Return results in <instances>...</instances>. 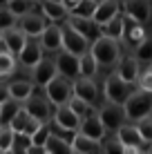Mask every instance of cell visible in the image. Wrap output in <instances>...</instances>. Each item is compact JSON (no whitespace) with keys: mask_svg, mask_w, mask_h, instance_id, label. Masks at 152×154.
Returning a JSON list of instances; mask_svg holds the SVG:
<instances>
[{"mask_svg":"<svg viewBox=\"0 0 152 154\" xmlns=\"http://www.w3.org/2000/svg\"><path fill=\"white\" fill-rule=\"evenodd\" d=\"M139 87L143 92H152V72H145L143 76H139Z\"/></svg>","mask_w":152,"mask_h":154,"instance_id":"obj_41","label":"cell"},{"mask_svg":"<svg viewBox=\"0 0 152 154\" xmlns=\"http://www.w3.org/2000/svg\"><path fill=\"white\" fill-rule=\"evenodd\" d=\"M139 60H152V38H145L141 45H137Z\"/></svg>","mask_w":152,"mask_h":154,"instance_id":"obj_37","label":"cell"},{"mask_svg":"<svg viewBox=\"0 0 152 154\" xmlns=\"http://www.w3.org/2000/svg\"><path fill=\"white\" fill-rule=\"evenodd\" d=\"M70 25H72V27H76L90 42L98 40V38L103 36V25H98L94 18H87V16L70 14Z\"/></svg>","mask_w":152,"mask_h":154,"instance_id":"obj_6","label":"cell"},{"mask_svg":"<svg viewBox=\"0 0 152 154\" xmlns=\"http://www.w3.org/2000/svg\"><path fill=\"white\" fill-rule=\"evenodd\" d=\"M125 116H128L125 114V105H121V103H110L101 112V119H103V123H105L107 130H119V127L123 125Z\"/></svg>","mask_w":152,"mask_h":154,"instance_id":"obj_13","label":"cell"},{"mask_svg":"<svg viewBox=\"0 0 152 154\" xmlns=\"http://www.w3.org/2000/svg\"><path fill=\"white\" fill-rule=\"evenodd\" d=\"M16 132H27V134H36L43 127V121H38L36 116H31L25 107H20V112L14 116V121L9 123Z\"/></svg>","mask_w":152,"mask_h":154,"instance_id":"obj_12","label":"cell"},{"mask_svg":"<svg viewBox=\"0 0 152 154\" xmlns=\"http://www.w3.org/2000/svg\"><path fill=\"white\" fill-rule=\"evenodd\" d=\"M49 134H51L49 127H45V125H43V127H40V130L34 134V143H38V145H45L47 139H49Z\"/></svg>","mask_w":152,"mask_h":154,"instance_id":"obj_40","label":"cell"},{"mask_svg":"<svg viewBox=\"0 0 152 154\" xmlns=\"http://www.w3.org/2000/svg\"><path fill=\"white\" fill-rule=\"evenodd\" d=\"M78 132H83V134H87V136H92V139L101 141L103 136H105L107 127H105V123H103V119H101V116L87 114L85 119H83V123H81V130H78Z\"/></svg>","mask_w":152,"mask_h":154,"instance_id":"obj_17","label":"cell"},{"mask_svg":"<svg viewBox=\"0 0 152 154\" xmlns=\"http://www.w3.org/2000/svg\"><path fill=\"white\" fill-rule=\"evenodd\" d=\"M27 38H29V36L25 34L20 27L2 29V40H5V45L9 47V51H14V54H18V56H20V51L25 49V45H27Z\"/></svg>","mask_w":152,"mask_h":154,"instance_id":"obj_16","label":"cell"},{"mask_svg":"<svg viewBox=\"0 0 152 154\" xmlns=\"http://www.w3.org/2000/svg\"><path fill=\"white\" fill-rule=\"evenodd\" d=\"M72 145H74V154H94V152H105V147H101V141L92 139V136L83 134V132L74 134V141H72Z\"/></svg>","mask_w":152,"mask_h":154,"instance_id":"obj_18","label":"cell"},{"mask_svg":"<svg viewBox=\"0 0 152 154\" xmlns=\"http://www.w3.org/2000/svg\"><path fill=\"white\" fill-rule=\"evenodd\" d=\"M125 14L134 20V23L143 25L150 18V2L148 0H125Z\"/></svg>","mask_w":152,"mask_h":154,"instance_id":"obj_20","label":"cell"},{"mask_svg":"<svg viewBox=\"0 0 152 154\" xmlns=\"http://www.w3.org/2000/svg\"><path fill=\"white\" fill-rule=\"evenodd\" d=\"M139 132H141V136H143L145 141L152 143V119L150 116L143 119V121H139Z\"/></svg>","mask_w":152,"mask_h":154,"instance_id":"obj_39","label":"cell"},{"mask_svg":"<svg viewBox=\"0 0 152 154\" xmlns=\"http://www.w3.org/2000/svg\"><path fill=\"white\" fill-rule=\"evenodd\" d=\"M70 107L74 109V112H76L78 116H81V119H85L87 114H92V112H90V103H87L85 98L76 96V94H74V96L70 98Z\"/></svg>","mask_w":152,"mask_h":154,"instance_id":"obj_33","label":"cell"},{"mask_svg":"<svg viewBox=\"0 0 152 154\" xmlns=\"http://www.w3.org/2000/svg\"><path fill=\"white\" fill-rule=\"evenodd\" d=\"M58 2H63V0H58Z\"/></svg>","mask_w":152,"mask_h":154,"instance_id":"obj_47","label":"cell"},{"mask_svg":"<svg viewBox=\"0 0 152 154\" xmlns=\"http://www.w3.org/2000/svg\"><path fill=\"white\" fill-rule=\"evenodd\" d=\"M18 27L27 36H43V31L47 27V16L45 14H25V16H20Z\"/></svg>","mask_w":152,"mask_h":154,"instance_id":"obj_11","label":"cell"},{"mask_svg":"<svg viewBox=\"0 0 152 154\" xmlns=\"http://www.w3.org/2000/svg\"><path fill=\"white\" fill-rule=\"evenodd\" d=\"M40 9H43V14L47 16V20H63L67 14H72L70 9H67L65 2H58V0H40Z\"/></svg>","mask_w":152,"mask_h":154,"instance_id":"obj_23","label":"cell"},{"mask_svg":"<svg viewBox=\"0 0 152 154\" xmlns=\"http://www.w3.org/2000/svg\"><path fill=\"white\" fill-rule=\"evenodd\" d=\"M45 147H47V154H72L74 152L72 141H65V139H60V136H56V134H49Z\"/></svg>","mask_w":152,"mask_h":154,"instance_id":"obj_24","label":"cell"},{"mask_svg":"<svg viewBox=\"0 0 152 154\" xmlns=\"http://www.w3.org/2000/svg\"><path fill=\"white\" fill-rule=\"evenodd\" d=\"M43 40H40V36H29L27 38V45H25V49L20 51V60H23V65L27 67H36L40 60H43Z\"/></svg>","mask_w":152,"mask_h":154,"instance_id":"obj_9","label":"cell"},{"mask_svg":"<svg viewBox=\"0 0 152 154\" xmlns=\"http://www.w3.org/2000/svg\"><path fill=\"white\" fill-rule=\"evenodd\" d=\"M40 40H43V47L49 51H58L63 47V27H58L56 23L47 25L43 36H40Z\"/></svg>","mask_w":152,"mask_h":154,"instance_id":"obj_19","label":"cell"},{"mask_svg":"<svg viewBox=\"0 0 152 154\" xmlns=\"http://www.w3.org/2000/svg\"><path fill=\"white\" fill-rule=\"evenodd\" d=\"M2 2H5V5H7V2H9V0H2Z\"/></svg>","mask_w":152,"mask_h":154,"instance_id":"obj_45","label":"cell"},{"mask_svg":"<svg viewBox=\"0 0 152 154\" xmlns=\"http://www.w3.org/2000/svg\"><path fill=\"white\" fill-rule=\"evenodd\" d=\"M49 103H51L49 98L34 96V94H31V96L25 100V109H27L31 116H36L38 121H43V123H45V121L51 116V107H49Z\"/></svg>","mask_w":152,"mask_h":154,"instance_id":"obj_15","label":"cell"},{"mask_svg":"<svg viewBox=\"0 0 152 154\" xmlns=\"http://www.w3.org/2000/svg\"><path fill=\"white\" fill-rule=\"evenodd\" d=\"M94 2H103V0H94Z\"/></svg>","mask_w":152,"mask_h":154,"instance_id":"obj_44","label":"cell"},{"mask_svg":"<svg viewBox=\"0 0 152 154\" xmlns=\"http://www.w3.org/2000/svg\"><path fill=\"white\" fill-rule=\"evenodd\" d=\"M63 2H65V5H67V9H70V11H74V9L78 7V5H81V2H83V0H63Z\"/></svg>","mask_w":152,"mask_h":154,"instance_id":"obj_43","label":"cell"},{"mask_svg":"<svg viewBox=\"0 0 152 154\" xmlns=\"http://www.w3.org/2000/svg\"><path fill=\"white\" fill-rule=\"evenodd\" d=\"M45 92H47V98H49L54 105H67L70 98L74 96V85L70 83L67 76L58 74L54 81H49L45 85Z\"/></svg>","mask_w":152,"mask_h":154,"instance_id":"obj_2","label":"cell"},{"mask_svg":"<svg viewBox=\"0 0 152 154\" xmlns=\"http://www.w3.org/2000/svg\"><path fill=\"white\" fill-rule=\"evenodd\" d=\"M105 96L110 103H121L125 105V100L130 98V83L125 81L119 72L110 74L105 81Z\"/></svg>","mask_w":152,"mask_h":154,"instance_id":"obj_4","label":"cell"},{"mask_svg":"<svg viewBox=\"0 0 152 154\" xmlns=\"http://www.w3.org/2000/svg\"><path fill=\"white\" fill-rule=\"evenodd\" d=\"M7 89L16 100H27L34 94V85L27 83V81H14L11 85H7Z\"/></svg>","mask_w":152,"mask_h":154,"instance_id":"obj_28","label":"cell"},{"mask_svg":"<svg viewBox=\"0 0 152 154\" xmlns=\"http://www.w3.org/2000/svg\"><path fill=\"white\" fill-rule=\"evenodd\" d=\"M98 2H94V0H83L81 5L74 9L72 14H78V16H87V18H94V11H96Z\"/></svg>","mask_w":152,"mask_h":154,"instance_id":"obj_36","label":"cell"},{"mask_svg":"<svg viewBox=\"0 0 152 154\" xmlns=\"http://www.w3.org/2000/svg\"><path fill=\"white\" fill-rule=\"evenodd\" d=\"M56 65H58V74H63L67 78H76L81 74V56L65 49L56 56Z\"/></svg>","mask_w":152,"mask_h":154,"instance_id":"obj_10","label":"cell"},{"mask_svg":"<svg viewBox=\"0 0 152 154\" xmlns=\"http://www.w3.org/2000/svg\"><path fill=\"white\" fill-rule=\"evenodd\" d=\"M31 5H34V0H9L7 2V7L11 9V11L18 16H25V14H29V9H31Z\"/></svg>","mask_w":152,"mask_h":154,"instance_id":"obj_35","label":"cell"},{"mask_svg":"<svg viewBox=\"0 0 152 154\" xmlns=\"http://www.w3.org/2000/svg\"><path fill=\"white\" fill-rule=\"evenodd\" d=\"M148 72H152V65H150V69H148Z\"/></svg>","mask_w":152,"mask_h":154,"instance_id":"obj_46","label":"cell"},{"mask_svg":"<svg viewBox=\"0 0 152 154\" xmlns=\"http://www.w3.org/2000/svg\"><path fill=\"white\" fill-rule=\"evenodd\" d=\"M31 145H34V134H27V132H16L11 152H18V154L20 152H27Z\"/></svg>","mask_w":152,"mask_h":154,"instance_id":"obj_32","label":"cell"},{"mask_svg":"<svg viewBox=\"0 0 152 154\" xmlns=\"http://www.w3.org/2000/svg\"><path fill=\"white\" fill-rule=\"evenodd\" d=\"M14 139H16V130L11 125H2V130H0V152H5V154L11 152Z\"/></svg>","mask_w":152,"mask_h":154,"instance_id":"obj_31","label":"cell"},{"mask_svg":"<svg viewBox=\"0 0 152 154\" xmlns=\"http://www.w3.org/2000/svg\"><path fill=\"white\" fill-rule=\"evenodd\" d=\"M54 121H56V125H58L60 130H65V132H78L81 130V123H83V119L70 107V103L58 105V109H56V114H54Z\"/></svg>","mask_w":152,"mask_h":154,"instance_id":"obj_8","label":"cell"},{"mask_svg":"<svg viewBox=\"0 0 152 154\" xmlns=\"http://www.w3.org/2000/svg\"><path fill=\"white\" fill-rule=\"evenodd\" d=\"M63 49L72 51V54H76V56H83V54L90 51V40L76 27H72V25L67 23L65 27H63Z\"/></svg>","mask_w":152,"mask_h":154,"instance_id":"obj_5","label":"cell"},{"mask_svg":"<svg viewBox=\"0 0 152 154\" xmlns=\"http://www.w3.org/2000/svg\"><path fill=\"white\" fill-rule=\"evenodd\" d=\"M116 132H119V141L125 145V154L141 152V147L145 145V139L141 136L139 125H121Z\"/></svg>","mask_w":152,"mask_h":154,"instance_id":"obj_7","label":"cell"},{"mask_svg":"<svg viewBox=\"0 0 152 154\" xmlns=\"http://www.w3.org/2000/svg\"><path fill=\"white\" fill-rule=\"evenodd\" d=\"M103 34L110 36V38H123L125 34V23L121 16H116V18H112L107 25H103Z\"/></svg>","mask_w":152,"mask_h":154,"instance_id":"obj_29","label":"cell"},{"mask_svg":"<svg viewBox=\"0 0 152 154\" xmlns=\"http://www.w3.org/2000/svg\"><path fill=\"white\" fill-rule=\"evenodd\" d=\"M116 16H119V0H103V2H98L96 11H94V20L98 25H107Z\"/></svg>","mask_w":152,"mask_h":154,"instance_id":"obj_22","label":"cell"},{"mask_svg":"<svg viewBox=\"0 0 152 154\" xmlns=\"http://www.w3.org/2000/svg\"><path fill=\"white\" fill-rule=\"evenodd\" d=\"M18 103H20V100H16L14 96L5 98L2 103H0V125H9L14 121V116L20 112Z\"/></svg>","mask_w":152,"mask_h":154,"instance_id":"obj_25","label":"cell"},{"mask_svg":"<svg viewBox=\"0 0 152 154\" xmlns=\"http://www.w3.org/2000/svg\"><path fill=\"white\" fill-rule=\"evenodd\" d=\"M125 114L130 121H143L152 114V92H137L130 94V98L125 100Z\"/></svg>","mask_w":152,"mask_h":154,"instance_id":"obj_1","label":"cell"},{"mask_svg":"<svg viewBox=\"0 0 152 154\" xmlns=\"http://www.w3.org/2000/svg\"><path fill=\"white\" fill-rule=\"evenodd\" d=\"M18 16L5 5V9L0 11V29H9V27H18Z\"/></svg>","mask_w":152,"mask_h":154,"instance_id":"obj_34","label":"cell"},{"mask_svg":"<svg viewBox=\"0 0 152 154\" xmlns=\"http://www.w3.org/2000/svg\"><path fill=\"white\" fill-rule=\"evenodd\" d=\"M119 74H121L130 85L137 83L139 76H141V74H139V60H137V58H123L121 65H119Z\"/></svg>","mask_w":152,"mask_h":154,"instance_id":"obj_26","label":"cell"},{"mask_svg":"<svg viewBox=\"0 0 152 154\" xmlns=\"http://www.w3.org/2000/svg\"><path fill=\"white\" fill-rule=\"evenodd\" d=\"M56 76H58V65H56V60L43 58V60L34 67V81H36V85H40V87H45V85L49 81H54Z\"/></svg>","mask_w":152,"mask_h":154,"instance_id":"obj_14","label":"cell"},{"mask_svg":"<svg viewBox=\"0 0 152 154\" xmlns=\"http://www.w3.org/2000/svg\"><path fill=\"white\" fill-rule=\"evenodd\" d=\"M128 36H130V42H134V45H141V42L145 40V31H143V25L141 23H134V27L128 31Z\"/></svg>","mask_w":152,"mask_h":154,"instance_id":"obj_38","label":"cell"},{"mask_svg":"<svg viewBox=\"0 0 152 154\" xmlns=\"http://www.w3.org/2000/svg\"><path fill=\"white\" fill-rule=\"evenodd\" d=\"M105 152H116V154H125V145H123V143L121 141H110L107 143V145H105Z\"/></svg>","mask_w":152,"mask_h":154,"instance_id":"obj_42","label":"cell"},{"mask_svg":"<svg viewBox=\"0 0 152 154\" xmlns=\"http://www.w3.org/2000/svg\"><path fill=\"white\" fill-rule=\"evenodd\" d=\"M74 94L81 98H85L87 103L96 100V85L92 83V76H76L74 78Z\"/></svg>","mask_w":152,"mask_h":154,"instance_id":"obj_21","label":"cell"},{"mask_svg":"<svg viewBox=\"0 0 152 154\" xmlns=\"http://www.w3.org/2000/svg\"><path fill=\"white\" fill-rule=\"evenodd\" d=\"M96 69H98V60H96V56H94L92 49H90L87 54L81 56V76H94Z\"/></svg>","mask_w":152,"mask_h":154,"instance_id":"obj_30","label":"cell"},{"mask_svg":"<svg viewBox=\"0 0 152 154\" xmlns=\"http://www.w3.org/2000/svg\"><path fill=\"white\" fill-rule=\"evenodd\" d=\"M92 54L96 56L98 65L103 67H110L119 60V45H116V38H110V36L103 34L98 40L92 42Z\"/></svg>","mask_w":152,"mask_h":154,"instance_id":"obj_3","label":"cell"},{"mask_svg":"<svg viewBox=\"0 0 152 154\" xmlns=\"http://www.w3.org/2000/svg\"><path fill=\"white\" fill-rule=\"evenodd\" d=\"M14 65H16L14 51H9V47L5 45V40H2V42H0V76L7 78L9 74L14 72Z\"/></svg>","mask_w":152,"mask_h":154,"instance_id":"obj_27","label":"cell"}]
</instances>
